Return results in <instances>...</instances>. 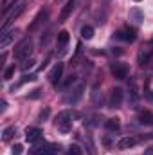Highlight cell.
Listing matches in <instances>:
<instances>
[{
	"instance_id": "2",
	"label": "cell",
	"mask_w": 153,
	"mask_h": 155,
	"mask_svg": "<svg viewBox=\"0 0 153 155\" xmlns=\"http://www.w3.org/2000/svg\"><path fill=\"white\" fill-rule=\"evenodd\" d=\"M31 52H33V41H31V40H24L22 43L16 45V49H15V58L24 61V60H27V58L31 56Z\"/></svg>"
},
{
	"instance_id": "28",
	"label": "cell",
	"mask_w": 153,
	"mask_h": 155,
	"mask_svg": "<svg viewBox=\"0 0 153 155\" xmlns=\"http://www.w3.org/2000/svg\"><path fill=\"white\" fill-rule=\"evenodd\" d=\"M40 96H41V90H33V94H29L31 99H38Z\"/></svg>"
},
{
	"instance_id": "24",
	"label": "cell",
	"mask_w": 153,
	"mask_h": 155,
	"mask_svg": "<svg viewBox=\"0 0 153 155\" xmlns=\"http://www.w3.org/2000/svg\"><path fill=\"white\" fill-rule=\"evenodd\" d=\"M22 152H24V146H22V144H13L11 155H22Z\"/></svg>"
},
{
	"instance_id": "20",
	"label": "cell",
	"mask_w": 153,
	"mask_h": 155,
	"mask_svg": "<svg viewBox=\"0 0 153 155\" xmlns=\"http://www.w3.org/2000/svg\"><path fill=\"white\" fill-rule=\"evenodd\" d=\"M69 40H70V36H69V33H67V31H61V33L58 35V43H60V45H67V43H69Z\"/></svg>"
},
{
	"instance_id": "10",
	"label": "cell",
	"mask_w": 153,
	"mask_h": 155,
	"mask_svg": "<svg viewBox=\"0 0 153 155\" xmlns=\"http://www.w3.org/2000/svg\"><path fill=\"white\" fill-rule=\"evenodd\" d=\"M61 74H63V63H56V65L52 67L50 74H49V79H50V83H52L54 87L61 81Z\"/></svg>"
},
{
	"instance_id": "15",
	"label": "cell",
	"mask_w": 153,
	"mask_h": 155,
	"mask_svg": "<svg viewBox=\"0 0 153 155\" xmlns=\"http://www.w3.org/2000/svg\"><path fill=\"white\" fill-rule=\"evenodd\" d=\"M105 128H106L108 132H117V130L121 128V123H119L117 117H112V119H108V121L105 123Z\"/></svg>"
},
{
	"instance_id": "7",
	"label": "cell",
	"mask_w": 153,
	"mask_h": 155,
	"mask_svg": "<svg viewBox=\"0 0 153 155\" xmlns=\"http://www.w3.org/2000/svg\"><path fill=\"white\" fill-rule=\"evenodd\" d=\"M137 143H139V139L135 135H126V137H121L117 141V148L119 150H128V148H133Z\"/></svg>"
},
{
	"instance_id": "8",
	"label": "cell",
	"mask_w": 153,
	"mask_h": 155,
	"mask_svg": "<svg viewBox=\"0 0 153 155\" xmlns=\"http://www.w3.org/2000/svg\"><path fill=\"white\" fill-rule=\"evenodd\" d=\"M117 40H124V41H133L135 40V29L133 27H122L115 33Z\"/></svg>"
},
{
	"instance_id": "12",
	"label": "cell",
	"mask_w": 153,
	"mask_h": 155,
	"mask_svg": "<svg viewBox=\"0 0 153 155\" xmlns=\"http://www.w3.org/2000/svg\"><path fill=\"white\" fill-rule=\"evenodd\" d=\"M74 7H76V0H69V2L65 4V7L61 9V13H60V22H65V20L72 15Z\"/></svg>"
},
{
	"instance_id": "27",
	"label": "cell",
	"mask_w": 153,
	"mask_h": 155,
	"mask_svg": "<svg viewBox=\"0 0 153 155\" xmlns=\"http://www.w3.org/2000/svg\"><path fill=\"white\" fill-rule=\"evenodd\" d=\"M49 114H50V110H49V108H45V110H43V112L40 114L38 121H43V119H47V117H49Z\"/></svg>"
},
{
	"instance_id": "25",
	"label": "cell",
	"mask_w": 153,
	"mask_h": 155,
	"mask_svg": "<svg viewBox=\"0 0 153 155\" xmlns=\"http://www.w3.org/2000/svg\"><path fill=\"white\" fill-rule=\"evenodd\" d=\"M81 153H83V152H81V148H79V146H76V144L69 148V155H81Z\"/></svg>"
},
{
	"instance_id": "11",
	"label": "cell",
	"mask_w": 153,
	"mask_h": 155,
	"mask_svg": "<svg viewBox=\"0 0 153 155\" xmlns=\"http://www.w3.org/2000/svg\"><path fill=\"white\" fill-rule=\"evenodd\" d=\"M16 36V29H11V31H2V35H0V47L2 49H5L13 40Z\"/></svg>"
},
{
	"instance_id": "9",
	"label": "cell",
	"mask_w": 153,
	"mask_h": 155,
	"mask_svg": "<svg viewBox=\"0 0 153 155\" xmlns=\"http://www.w3.org/2000/svg\"><path fill=\"white\" fill-rule=\"evenodd\" d=\"M151 60H153V49H150V47H142V49L139 51L137 61H139L141 65H148Z\"/></svg>"
},
{
	"instance_id": "14",
	"label": "cell",
	"mask_w": 153,
	"mask_h": 155,
	"mask_svg": "<svg viewBox=\"0 0 153 155\" xmlns=\"http://www.w3.org/2000/svg\"><path fill=\"white\" fill-rule=\"evenodd\" d=\"M139 123H141V124H146V126H151L153 124V114L148 112V110H142V112L139 114Z\"/></svg>"
},
{
	"instance_id": "26",
	"label": "cell",
	"mask_w": 153,
	"mask_h": 155,
	"mask_svg": "<svg viewBox=\"0 0 153 155\" xmlns=\"http://www.w3.org/2000/svg\"><path fill=\"white\" fill-rule=\"evenodd\" d=\"M34 79H36V76H34V74L24 76V78H22V81H20V85H24V83H27V81H34Z\"/></svg>"
},
{
	"instance_id": "31",
	"label": "cell",
	"mask_w": 153,
	"mask_h": 155,
	"mask_svg": "<svg viewBox=\"0 0 153 155\" xmlns=\"http://www.w3.org/2000/svg\"><path fill=\"white\" fill-rule=\"evenodd\" d=\"M135 2H141V0H135Z\"/></svg>"
},
{
	"instance_id": "13",
	"label": "cell",
	"mask_w": 153,
	"mask_h": 155,
	"mask_svg": "<svg viewBox=\"0 0 153 155\" xmlns=\"http://www.w3.org/2000/svg\"><path fill=\"white\" fill-rule=\"evenodd\" d=\"M24 11H25V4H20V5L16 7V11H13V13H11V15H9V16H7L5 20H4V25H2V31H4V29L7 27V24H9V22H13V20H16V18H18V16H20V15H22Z\"/></svg>"
},
{
	"instance_id": "21",
	"label": "cell",
	"mask_w": 153,
	"mask_h": 155,
	"mask_svg": "<svg viewBox=\"0 0 153 155\" xmlns=\"http://www.w3.org/2000/svg\"><path fill=\"white\" fill-rule=\"evenodd\" d=\"M34 63H36V61H34L33 58H27V60H24V61H22V65H20V69H22V71H27V69H33V67H34Z\"/></svg>"
},
{
	"instance_id": "5",
	"label": "cell",
	"mask_w": 153,
	"mask_h": 155,
	"mask_svg": "<svg viewBox=\"0 0 153 155\" xmlns=\"http://www.w3.org/2000/svg\"><path fill=\"white\" fill-rule=\"evenodd\" d=\"M41 137H43V130L38 128V126H29L25 130V141L27 143H36Z\"/></svg>"
},
{
	"instance_id": "19",
	"label": "cell",
	"mask_w": 153,
	"mask_h": 155,
	"mask_svg": "<svg viewBox=\"0 0 153 155\" xmlns=\"http://www.w3.org/2000/svg\"><path fill=\"white\" fill-rule=\"evenodd\" d=\"M47 15H49L47 11H41V13H40L38 16L34 18V22H33V24L29 25V29H31V31H33V29H36V25H38V24L41 22V20H45V18H47Z\"/></svg>"
},
{
	"instance_id": "6",
	"label": "cell",
	"mask_w": 153,
	"mask_h": 155,
	"mask_svg": "<svg viewBox=\"0 0 153 155\" xmlns=\"http://www.w3.org/2000/svg\"><path fill=\"white\" fill-rule=\"evenodd\" d=\"M122 103V90L121 88H112L110 97H108V107L110 108H119Z\"/></svg>"
},
{
	"instance_id": "1",
	"label": "cell",
	"mask_w": 153,
	"mask_h": 155,
	"mask_svg": "<svg viewBox=\"0 0 153 155\" xmlns=\"http://www.w3.org/2000/svg\"><path fill=\"white\" fill-rule=\"evenodd\" d=\"M56 126H58V130H60V132L69 134V132L72 130V114H70L69 110L60 112L58 117H56Z\"/></svg>"
},
{
	"instance_id": "30",
	"label": "cell",
	"mask_w": 153,
	"mask_h": 155,
	"mask_svg": "<svg viewBox=\"0 0 153 155\" xmlns=\"http://www.w3.org/2000/svg\"><path fill=\"white\" fill-rule=\"evenodd\" d=\"M5 107H7V103H5V101H2V107H0V110L4 112V110H5Z\"/></svg>"
},
{
	"instance_id": "22",
	"label": "cell",
	"mask_w": 153,
	"mask_h": 155,
	"mask_svg": "<svg viewBox=\"0 0 153 155\" xmlns=\"http://www.w3.org/2000/svg\"><path fill=\"white\" fill-rule=\"evenodd\" d=\"M74 81H76V76H72V74H70V76L67 78V79H65V81H63L60 87H61V88H69L70 85H74Z\"/></svg>"
},
{
	"instance_id": "23",
	"label": "cell",
	"mask_w": 153,
	"mask_h": 155,
	"mask_svg": "<svg viewBox=\"0 0 153 155\" xmlns=\"http://www.w3.org/2000/svg\"><path fill=\"white\" fill-rule=\"evenodd\" d=\"M13 76H15V65H11V67H7V69L4 71V79H11Z\"/></svg>"
},
{
	"instance_id": "3",
	"label": "cell",
	"mask_w": 153,
	"mask_h": 155,
	"mask_svg": "<svg viewBox=\"0 0 153 155\" xmlns=\"http://www.w3.org/2000/svg\"><path fill=\"white\" fill-rule=\"evenodd\" d=\"M58 152H60V146H58V144H50V143H47V144H41V146L33 148L29 155H56Z\"/></svg>"
},
{
	"instance_id": "16",
	"label": "cell",
	"mask_w": 153,
	"mask_h": 155,
	"mask_svg": "<svg viewBox=\"0 0 153 155\" xmlns=\"http://www.w3.org/2000/svg\"><path fill=\"white\" fill-rule=\"evenodd\" d=\"M92 36H94V27L92 25H83L81 27V38L90 40Z\"/></svg>"
},
{
	"instance_id": "29",
	"label": "cell",
	"mask_w": 153,
	"mask_h": 155,
	"mask_svg": "<svg viewBox=\"0 0 153 155\" xmlns=\"http://www.w3.org/2000/svg\"><path fill=\"white\" fill-rule=\"evenodd\" d=\"M144 155H153V146L146 148V150H144Z\"/></svg>"
},
{
	"instance_id": "18",
	"label": "cell",
	"mask_w": 153,
	"mask_h": 155,
	"mask_svg": "<svg viewBox=\"0 0 153 155\" xmlns=\"http://www.w3.org/2000/svg\"><path fill=\"white\" fill-rule=\"evenodd\" d=\"M130 18H132V20H135V22L139 24V22H142V20H144V15H142L139 9H130Z\"/></svg>"
},
{
	"instance_id": "4",
	"label": "cell",
	"mask_w": 153,
	"mask_h": 155,
	"mask_svg": "<svg viewBox=\"0 0 153 155\" xmlns=\"http://www.w3.org/2000/svg\"><path fill=\"white\" fill-rule=\"evenodd\" d=\"M110 71L117 79H126L128 78V65L122 63V61H114L110 65Z\"/></svg>"
},
{
	"instance_id": "17",
	"label": "cell",
	"mask_w": 153,
	"mask_h": 155,
	"mask_svg": "<svg viewBox=\"0 0 153 155\" xmlns=\"http://www.w3.org/2000/svg\"><path fill=\"white\" fill-rule=\"evenodd\" d=\"M15 134H16V128H15V126H7V128L2 132V139H4V141H11V137H13Z\"/></svg>"
}]
</instances>
